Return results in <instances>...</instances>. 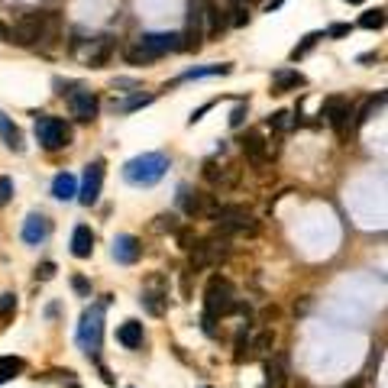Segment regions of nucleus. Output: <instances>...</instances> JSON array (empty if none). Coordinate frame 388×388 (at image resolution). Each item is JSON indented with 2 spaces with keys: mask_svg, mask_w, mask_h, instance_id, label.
Instances as JSON below:
<instances>
[{
  "mask_svg": "<svg viewBox=\"0 0 388 388\" xmlns=\"http://www.w3.org/2000/svg\"><path fill=\"white\" fill-rule=\"evenodd\" d=\"M71 285H75V292H81V294L91 292V285H87L85 278H81V275H78V278H71Z\"/></svg>",
  "mask_w": 388,
  "mask_h": 388,
  "instance_id": "79ce46f5",
  "label": "nucleus"
},
{
  "mask_svg": "<svg viewBox=\"0 0 388 388\" xmlns=\"http://www.w3.org/2000/svg\"><path fill=\"white\" fill-rule=\"evenodd\" d=\"M165 171H169V155L165 152H142V155H136L124 165V178L136 188H152L155 181L165 178Z\"/></svg>",
  "mask_w": 388,
  "mask_h": 388,
  "instance_id": "f257e3e1",
  "label": "nucleus"
},
{
  "mask_svg": "<svg viewBox=\"0 0 388 388\" xmlns=\"http://www.w3.org/2000/svg\"><path fill=\"white\" fill-rule=\"evenodd\" d=\"M282 3H285V0H269V3H265V10L272 13V10H278V7H282Z\"/></svg>",
  "mask_w": 388,
  "mask_h": 388,
  "instance_id": "c03bdc74",
  "label": "nucleus"
},
{
  "mask_svg": "<svg viewBox=\"0 0 388 388\" xmlns=\"http://www.w3.org/2000/svg\"><path fill=\"white\" fill-rule=\"evenodd\" d=\"M233 13H237V17H233V26H243V23H249V13L243 7H237Z\"/></svg>",
  "mask_w": 388,
  "mask_h": 388,
  "instance_id": "a19ab883",
  "label": "nucleus"
},
{
  "mask_svg": "<svg viewBox=\"0 0 388 388\" xmlns=\"http://www.w3.org/2000/svg\"><path fill=\"white\" fill-rule=\"evenodd\" d=\"M321 39H327V36H323V33H307V36H304V42H301V46H294V49H292V62H298V58H301V56H307V52H311V49L317 46Z\"/></svg>",
  "mask_w": 388,
  "mask_h": 388,
  "instance_id": "c85d7f7f",
  "label": "nucleus"
},
{
  "mask_svg": "<svg viewBox=\"0 0 388 388\" xmlns=\"http://www.w3.org/2000/svg\"><path fill=\"white\" fill-rule=\"evenodd\" d=\"M71 253H75L78 259H91V253H94V230L91 227H75V233H71Z\"/></svg>",
  "mask_w": 388,
  "mask_h": 388,
  "instance_id": "6ab92c4d",
  "label": "nucleus"
},
{
  "mask_svg": "<svg viewBox=\"0 0 388 388\" xmlns=\"http://www.w3.org/2000/svg\"><path fill=\"white\" fill-rule=\"evenodd\" d=\"M201 17H204V36H217L220 29L227 26L223 10H220L214 0H201Z\"/></svg>",
  "mask_w": 388,
  "mask_h": 388,
  "instance_id": "f3484780",
  "label": "nucleus"
},
{
  "mask_svg": "<svg viewBox=\"0 0 388 388\" xmlns=\"http://www.w3.org/2000/svg\"><path fill=\"white\" fill-rule=\"evenodd\" d=\"M346 33H350V26H346V23H333L323 36H327V39H340V36H346Z\"/></svg>",
  "mask_w": 388,
  "mask_h": 388,
  "instance_id": "ea45409f",
  "label": "nucleus"
},
{
  "mask_svg": "<svg viewBox=\"0 0 388 388\" xmlns=\"http://www.w3.org/2000/svg\"><path fill=\"white\" fill-rule=\"evenodd\" d=\"M136 42H140L146 52H152L155 58L181 52V33H142Z\"/></svg>",
  "mask_w": 388,
  "mask_h": 388,
  "instance_id": "1a4fd4ad",
  "label": "nucleus"
},
{
  "mask_svg": "<svg viewBox=\"0 0 388 388\" xmlns=\"http://www.w3.org/2000/svg\"><path fill=\"white\" fill-rule=\"evenodd\" d=\"M117 340L124 343L126 350H140L142 346V323L140 321H126L120 330H117Z\"/></svg>",
  "mask_w": 388,
  "mask_h": 388,
  "instance_id": "5701e85b",
  "label": "nucleus"
},
{
  "mask_svg": "<svg viewBox=\"0 0 388 388\" xmlns=\"http://www.w3.org/2000/svg\"><path fill=\"white\" fill-rule=\"evenodd\" d=\"M204 333H208V337H217V327H214V317H208V314H204Z\"/></svg>",
  "mask_w": 388,
  "mask_h": 388,
  "instance_id": "37998d69",
  "label": "nucleus"
},
{
  "mask_svg": "<svg viewBox=\"0 0 388 388\" xmlns=\"http://www.w3.org/2000/svg\"><path fill=\"white\" fill-rule=\"evenodd\" d=\"M360 26L362 29H382V26H385V10H382V7L366 10V13L360 17Z\"/></svg>",
  "mask_w": 388,
  "mask_h": 388,
  "instance_id": "cd10ccee",
  "label": "nucleus"
},
{
  "mask_svg": "<svg viewBox=\"0 0 388 388\" xmlns=\"http://www.w3.org/2000/svg\"><path fill=\"white\" fill-rule=\"evenodd\" d=\"M13 198V181L10 178H0V204H7Z\"/></svg>",
  "mask_w": 388,
  "mask_h": 388,
  "instance_id": "58836bf2",
  "label": "nucleus"
},
{
  "mask_svg": "<svg viewBox=\"0 0 388 388\" xmlns=\"http://www.w3.org/2000/svg\"><path fill=\"white\" fill-rule=\"evenodd\" d=\"M204 17H201V0H188V23H185V33H181V49L188 52H198L204 46Z\"/></svg>",
  "mask_w": 388,
  "mask_h": 388,
  "instance_id": "6e6552de",
  "label": "nucleus"
},
{
  "mask_svg": "<svg viewBox=\"0 0 388 388\" xmlns=\"http://www.w3.org/2000/svg\"><path fill=\"white\" fill-rule=\"evenodd\" d=\"M110 52H114V36H97V39H91V49H87L85 58L91 68H104Z\"/></svg>",
  "mask_w": 388,
  "mask_h": 388,
  "instance_id": "a211bd4d",
  "label": "nucleus"
},
{
  "mask_svg": "<svg viewBox=\"0 0 388 388\" xmlns=\"http://www.w3.org/2000/svg\"><path fill=\"white\" fill-rule=\"evenodd\" d=\"M243 152H246V155L256 162V165H265V159H269V146H265L262 133L249 130L246 136H243Z\"/></svg>",
  "mask_w": 388,
  "mask_h": 388,
  "instance_id": "aec40b11",
  "label": "nucleus"
},
{
  "mask_svg": "<svg viewBox=\"0 0 388 388\" xmlns=\"http://www.w3.org/2000/svg\"><path fill=\"white\" fill-rule=\"evenodd\" d=\"M292 87H304V75L301 71H278L272 81V94H285Z\"/></svg>",
  "mask_w": 388,
  "mask_h": 388,
  "instance_id": "b1692460",
  "label": "nucleus"
},
{
  "mask_svg": "<svg viewBox=\"0 0 388 388\" xmlns=\"http://www.w3.org/2000/svg\"><path fill=\"white\" fill-rule=\"evenodd\" d=\"M52 198L58 201H75L78 198V178L71 171H58L56 181H52Z\"/></svg>",
  "mask_w": 388,
  "mask_h": 388,
  "instance_id": "412c9836",
  "label": "nucleus"
},
{
  "mask_svg": "<svg viewBox=\"0 0 388 388\" xmlns=\"http://www.w3.org/2000/svg\"><path fill=\"white\" fill-rule=\"evenodd\" d=\"M346 3H362V0H346Z\"/></svg>",
  "mask_w": 388,
  "mask_h": 388,
  "instance_id": "49530a36",
  "label": "nucleus"
},
{
  "mask_svg": "<svg viewBox=\"0 0 388 388\" xmlns=\"http://www.w3.org/2000/svg\"><path fill=\"white\" fill-rule=\"evenodd\" d=\"M140 256H142V243L133 237V233H124V237L114 239V259L117 262L133 265V262H140Z\"/></svg>",
  "mask_w": 388,
  "mask_h": 388,
  "instance_id": "2eb2a0df",
  "label": "nucleus"
},
{
  "mask_svg": "<svg viewBox=\"0 0 388 388\" xmlns=\"http://www.w3.org/2000/svg\"><path fill=\"white\" fill-rule=\"evenodd\" d=\"M13 311H17V294L3 292V294H0V317H10Z\"/></svg>",
  "mask_w": 388,
  "mask_h": 388,
  "instance_id": "473e14b6",
  "label": "nucleus"
},
{
  "mask_svg": "<svg viewBox=\"0 0 388 388\" xmlns=\"http://www.w3.org/2000/svg\"><path fill=\"white\" fill-rule=\"evenodd\" d=\"M191 272H201V269H208V265H217L220 259L227 256V239L220 237H210V239H201L198 246H191Z\"/></svg>",
  "mask_w": 388,
  "mask_h": 388,
  "instance_id": "0eeeda50",
  "label": "nucleus"
},
{
  "mask_svg": "<svg viewBox=\"0 0 388 388\" xmlns=\"http://www.w3.org/2000/svg\"><path fill=\"white\" fill-rule=\"evenodd\" d=\"M275 346V333L272 330H265V333H259V337H253L249 340V350L253 353H269Z\"/></svg>",
  "mask_w": 388,
  "mask_h": 388,
  "instance_id": "7c9ffc66",
  "label": "nucleus"
},
{
  "mask_svg": "<svg viewBox=\"0 0 388 388\" xmlns=\"http://www.w3.org/2000/svg\"><path fill=\"white\" fill-rule=\"evenodd\" d=\"M237 288H233V282L230 278H223V275H214L208 282V288H204V314L208 317H227V314L237 311Z\"/></svg>",
  "mask_w": 388,
  "mask_h": 388,
  "instance_id": "f03ea898",
  "label": "nucleus"
},
{
  "mask_svg": "<svg viewBox=\"0 0 388 388\" xmlns=\"http://www.w3.org/2000/svg\"><path fill=\"white\" fill-rule=\"evenodd\" d=\"M23 369H26V362L19 360V356H0V385L10 379H17Z\"/></svg>",
  "mask_w": 388,
  "mask_h": 388,
  "instance_id": "393cba45",
  "label": "nucleus"
},
{
  "mask_svg": "<svg viewBox=\"0 0 388 388\" xmlns=\"http://www.w3.org/2000/svg\"><path fill=\"white\" fill-rule=\"evenodd\" d=\"M155 230H169V233H175V230H178L175 214H162V217H155Z\"/></svg>",
  "mask_w": 388,
  "mask_h": 388,
  "instance_id": "f704fd0d",
  "label": "nucleus"
},
{
  "mask_svg": "<svg viewBox=\"0 0 388 388\" xmlns=\"http://www.w3.org/2000/svg\"><path fill=\"white\" fill-rule=\"evenodd\" d=\"M288 382V356L275 353L272 360H265V385L269 388H285Z\"/></svg>",
  "mask_w": 388,
  "mask_h": 388,
  "instance_id": "dca6fc26",
  "label": "nucleus"
},
{
  "mask_svg": "<svg viewBox=\"0 0 388 388\" xmlns=\"http://www.w3.org/2000/svg\"><path fill=\"white\" fill-rule=\"evenodd\" d=\"M208 220H214L223 233H237V230H256L253 217H249L246 208L239 204H214V210L208 214Z\"/></svg>",
  "mask_w": 388,
  "mask_h": 388,
  "instance_id": "423d86ee",
  "label": "nucleus"
},
{
  "mask_svg": "<svg viewBox=\"0 0 388 388\" xmlns=\"http://www.w3.org/2000/svg\"><path fill=\"white\" fill-rule=\"evenodd\" d=\"M101 337H104V304H94L81 314V327H78V343L85 346L87 356H97L101 350Z\"/></svg>",
  "mask_w": 388,
  "mask_h": 388,
  "instance_id": "20e7f679",
  "label": "nucleus"
},
{
  "mask_svg": "<svg viewBox=\"0 0 388 388\" xmlns=\"http://www.w3.org/2000/svg\"><path fill=\"white\" fill-rule=\"evenodd\" d=\"M321 117H327V124H330L337 133H343V130H346V124H350V117H353V104L346 101V97L333 94V97H327V101H323Z\"/></svg>",
  "mask_w": 388,
  "mask_h": 388,
  "instance_id": "9b49d317",
  "label": "nucleus"
},
{
  "mask_svg": "<svg viewBox=\"0 0 388 388\" xmlns=\"http://www.w3.org/2000/svg\"><path fill=\"white\" fill-rule=\"evenodd\" d=\"M210 75H230V65H208V68H188L178 81H194V78H210Z\"/></svg>",
  "mask_w": 388,
  "mask_h": 388,
  "instance_id": "bb28decb",
  "label": "nucleus"
},
{
  "mask_svg": "<svg viewBox=\"0 0 388 388\" xmlns=\"http://www.w3.org/2000/svg\"><path fill=\"white\" fill-rule=\"evenodd\" d=\"M36 140L46 152H58L71 142V130L58 117H36Z\"/></svg>",
  "mask_w": 388,
  "mask_h": 388,
  "instance_id": "39448f33",
  "label": "nucleus"
},
{
  "mask_svg": "<svg viewBox=\"0 0 388 388\" xmlns=\"http://www.w3.org/2000/svg\"><path fill=\"white\" fill-rule=\"evenodd\" d=\"M181 204H185V214H188V217H208L210 210H214V201H210V194H204V191L181 188Z\"/></svg>",
  "mask_w": 388,
  "mask_h": 388,
  "instance_id": "4468645a",
  "label": "nucleus"
},
{
  "mask_svg": "<svg viewBox=\"0 0 388 388\" xmlns=\"http://www.w3.org/2000/svg\"><path fill=\"white\" fill-rule=\"evenodd\" d=\"M68 107H71V117L81 120V124L94 120L97 110H101V104H97V97L91 94V91H75V94L68 97Z\"/></svg>",
  "mask_w": 388,
  "mask_h": 388,
  "instance_id": "ddd939ff",
  "label": "nucleus"
},
{
  "mask_svg": "<svg viewBox=\"0 0 388 388\" xmlns=\"http://www.w3.org/2000/svg\"><path fill=\"white\" fill-rule=\"evenodd\" d=\"M382 104H385V94H379V97H372V101H366V104H362V110H360V117H356V126L366 124V120L376 114V107H382Z\"/></svg>",
  "mask_w": 388,
  "mask_h": 388,
  "instance_id": "2f4dec72",
  "label": "nucleus"
},
{
  "mask_svg": "<svg viewBox=\"0 0 388 388\" xmlns=\"http://www.w3.org/2000/svg\"><path fill=\"white\" fill-rule=\"evenodd\" d=\"M204 388H210V385H204Z\"/></svg>",
  "mask_w": 388,
  "mask_h": 388,
  "instance_id": "de8ad7c7",
  "label": "nucleus"
},
{
  "mask_svg": "<svg viewBox=\"0 0 388 388\" xmlns=\"http://www.w3.org/2000/svg\"><path fill=\"white\" fill-rule=\"evenodd\" d=\"M142 307H146L152 317H162V314H165V294L162 292H142Z\"/></svg>",
  "mask_w": 388,
  "mask_h": 388,
  "instance_id": "a878e982",
  "label": "nucleus"
},
{
  "mask_svg": "<svg viewBox=\"0 0 388 388\" xmlns=\"http://www.w3.org/2000/svg\"><path fill=\"white\" fill-rule=\"evenodd\" d=\"M146 104H152V94L130 97V101H124V104H120V110H136V107H146Z\"/></svg>",
  "mask_w": 388,
  "mask_h": 388,
  "instance_id": "c9c22d12",
  "label": "nucleus"
},
{
  "mask_svg": "<svg viewBox=\"0 0 388 388\" xmlns=\"http://www.w3.org/2000/svg\"><path fill=\"white\" fill-rule=\"evenodd\" d=\"M49 233H52V220L46 214H26V220H23V243L39 246L42 239H49Z\"/></svg>",
  "mask_w": 388,
  "mask_h": 388,
  "instance_id": "f8f14e48",
  "label": "nucleus"
},
{
  "mask_svg": "<svg viewBox=\"0 0 388 388\" xmlns=\"http://www.w3.org/2000/svg\"><path fill=\"white\" fill-rule=\"evenodd\" d=\"M52 275H56V262H42L36 269V278H39V282H49Z\"/></svg>",
  "mask_w": 388,
  "mask_h": 388,
  "instance_id": "4c0bfd02",
  "label": "nucleus"
},
{
  "mask_svg": "<svg viewBox=\"0 0 388 388\" xmlns=\"http://www.w3.org/2000/svg\"><path fill=\"white\" fill-rule=\"evenodd\" d=\"M249 114V104H237V110H233V117H230V126L237 130V126H243V120H246Z\"/></svg>",
  "mask_w": 388,
  "mask_h": 388,
  "instance_id": "e433bc0d",
  "label": "nucleus"
},
{
  "mask_svg": "<svg viewBox=\"0 0 388 388\" xmlns=\"http://www.w3.org/2000/svg\"><path fill=\"white\" fill-rule=\"evenodd\" d=\"M101 188H104V162H91L85 169V181H81V188H78V201H81L85 208H91V204H97V198H101Z\"/></svg>",
  "mask_w": 388,
  "mask_h": 388,
  "instance_id": "9d476101",
  "label": "nucleus"
},
{
  "mask_svg": "<svg viewBox=\"0 0 388 388\" xmlns=\"http://www.w3.org/2000/svg\"><path fill=\"white\" fill-rule=\"evenodd\" d=\"M0 39H3V42H7V26H3V23H0Z\"/></svg>",
  "mask_w": 388,
  "mask_h": 388,
  "instance_id": "a18cd8bd",
  "label": "nucleus"
},
{
  "mask_svg": "<svg viewBox=\"0 0 388 388\" xmlns=\"http://www.w3.org/2000/svg\"><path fill=\"white\" fill-rule=\"evenodd\" d=\"M126 62H130V65H152V62H155V56H152V52H146V49L136 42L133 49H126Z\"/></svg>",
  "mask_w": 388,
  "mask_h": 388,
  "instance_id": "c756f323",
  "label": "nucleus"
},
{
  "mask_svg": "<svg viewBox=\"0 0 388 388\" xmlns=\"http://www.w3.org/2000/svg\"><path fill=\"white\" fill-rule=\"evenodd\" d=\"M52 23H56V19L46 17V13H26V17H19L13 26H7V42L23 46V49L36 46V42H42V39L49 36Z\"/></svg>",
  "mask_w": 388,
  "mask_h": 388,
  "instance_id": "7ed1b4c3",
  "label": "nucleus"
},
{
  "mask_svg": "<svg viewBox=\"0 0 388 388\" xmlns=\"http://www.w3.org/2000/svg\"><path fill=\"white\" fill-rule=\"evenodd\" d=\"M0 140H3V146L13 152H23V133H19V126L10 120L3 110H0Z\"/></svg>",
  "mask_w": 388,
  "mask_h": 388,
  "instance_id": "4be33fe9",
  "label": "nucleus"
},
{
  "mask_svg": "<svg viewBox=\"0 0 388 388\" xmlns=\"http://www.w3.org/2000/svg\"><path fill=\"white\" fill-rule=\"evenodd\" d=\"M288 110H278V114H272L269 117V126H275V130H288V126H292V120H288Z\"/></svg>",
  "mask_w": 388,
  "mask_h": 388,
  "instance_id": "72a5a7b5",
  "label": "nucleus"
}]
</instances>
